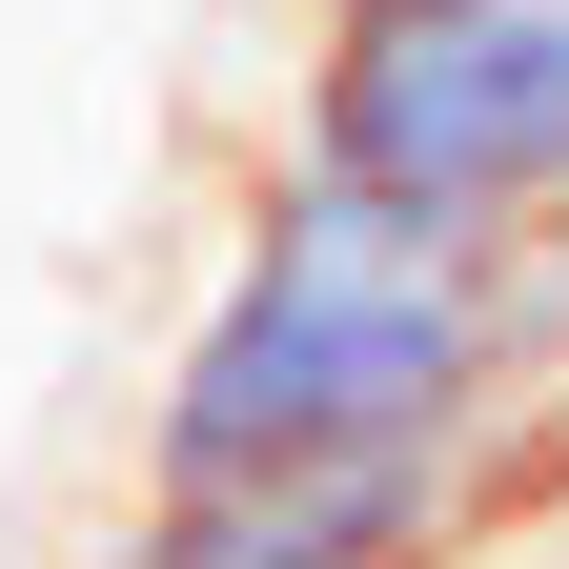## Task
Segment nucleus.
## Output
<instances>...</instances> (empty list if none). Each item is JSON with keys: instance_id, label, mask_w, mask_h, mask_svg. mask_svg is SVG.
<instances>
[{"instance_id": "3", "label": "nucleus", "mask_w": 569, "mask_h": 569, "mask_svg": "<svg viewBox=\"0 0 569 569\" xmlns=\"http://www.w3.org/2000/svg\"><path fill=\"white\" fill-rule=\"evenodd\" d=\"M306 21H387V0H306Z\"/></svg>"}, {"instance_id": "4", "label": "nucleus", "mask_w": 569, "mask_h": 569, "mask_svg": "<svg viewBox=\"0 0 569 569\" xmlns=\"http://www.w3.org/2000/svg\"><path fill=\"white\" fill-rule=\"evenodd\" d=\"M529 569H569V549H529Z\"/></svg>"}, {"instance_id": "2", "label": "nucleus", "mask_w": 569, "mask_h": 569, "mask_svg": "<svg viewBox=\"0 0 569 569\" xmlns=\"http://www.w3.org/2000/svg\"><path fill=\"white\" fill-rule=\"evenodd\" d=\"M284 163L387 183L427 224H569V0H387L306 21Z\"/></svg>"}, {"instance_id": "1", "label": "nucleus", "mask_w": 569, "mask_h": 569, "mask_svg": "<svg viewBox=\"0 0 569 569\" xmlns=\"http://www.w3.org/2000/svg\"><path fill=\"white\" fill-rule=\"evenodd\" d=\"M509 407V326H488V224H427L387 183L264 163L224 284L183 306L163 387H142L122 488H264V468H367L448 448Z\"/></svg>"}]
</instances>
